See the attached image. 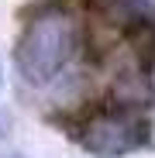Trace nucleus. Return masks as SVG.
Returning a JSON list of instances; mask_svg holds the SVG:
<instances>
[{"instance_id": "1", "label": "nucleus", "mask_w": 155, "mask_h": 158, "mask_svg": "<svg viewBox=\"0 0 155 158\" xmlns=\"http://www.w3.org/2000/svg\"><path fill=\"white\" fill-rule=\"evenodd\" d=\"M83 48V24L62 7L35 14L17 38L14 62L28 86H48L76 62Z\"/></svg>"}, {"instance_id": "2", "label": "nucleus", "mask_w": 155, "mask_h": 158, "mask_svg": "<svg viewBox=\"0 0 155 158\" xmlns=\"http://www.w3.org/2000/svg\"><path fill=\"white\" fill-rule=\"evenodd\" d=\"M76 141L83 144V151L97 158H121L145 148L148 120L131 107H100L80 124Z\"/></svg>"}]
</instances>
